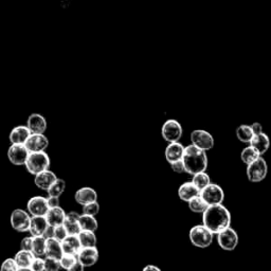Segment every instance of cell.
Returning <instances> with one entry per match:
<instances>
[{
	"mask_svg": "<svg viewBox=\"0 0 271 271\" xmlns=\"http://www.w3.org/2000/svg\"><path fill=\"white\" fill-rule=\"evenodd\" d=\"M85 266L83 265L82 263H79L77 262L75 266H73L72 268H70L68 271H85Z\"/></svg>",
	"mask_w": 271,
	"mask_h": 271,
	"instance_id": "47",
	"label": "cell"
},
{
	"mask_svg": "<svg viewBox=\"0 0 271 271\" xmlns=\"http://www.w3.org/2000/svg\"><path fill=\"white\" fill-rule=\"evenodd\" d=\"M200 195V191L192 181L185 182L178 189V197L185 202L191 201L196 196Z\"/></svg>",
	"mask_w": 271,
	"mask_h": 271,
	"instance_id": "21",
	"label": "cell"
},
{
	"mask_svg": "<svg viewBox=\"0 0 271 271\" xmlns=\"http://www.w3.org/2000/svg\"><path fill=\"white\" fill-rule=\"evenodd\" d=\"M78 238L80 241V245L83 248H89V247H96L97 246V236L96 233L92 231H80L78 234Z\"/></svg>",
	"mask_w": 271,
	"mask_h": 271,
	"instance_id": "33",
	"label": "cell"
},
{
	"mask_svg": "<svg viewBox=\"0 0 271 271\" xmlns=\"http://www.w3.org/2000/svg\"><path fill=\"white\" fill-rule=\"evenodd\" d=\"M51 164L50 157L46 152H40V153H30V156H29L26 168L27 171L33 176L39 175L42 172L48 171Z\"/></svg>",
	"mask_w": 271,
	"mask_h": 271,
	"instance_id": "4",
	"label": "cell"
},
{
	"mask_svg": "<svg viewBox=\"0 0 271 271\" xmlns=\"http://www.w3.org/2000/svg\"><path fill=\"white\" fill-rule=\"evenodd\" d=\"M191 144L195 145L204 152H208L213 149L214 146V138L209 131L204 129H195L191 133Z\"/></svg>",
	"mask_w": 271,
	"mask_h": 271,
	"instance_id": "8",
	"label": "cell"
},
{
	"mask_svg": "<svg viewBox=\"0 0 271 271\" xmlns=\"http://www.w3.org/2000/svg\"><path fill=\"white\" fill-rule=\"evenodd\" d=\"M27 126L32 134H43L47 129V120L40 114H31L27 120Z\"/></svg>",
	"mask_w": 271,
	"mask_h": 271,
	"instance_id": "16",
	"label": "cell"
},
{
	"mask_svg": "<svg viewBox=\"0 0 271 271\" xmlns=\"http://www.w3.org/2000/svg\"><path fill=\"white\" fill-rule=\"evenodd\" d=\"M29 156H30V152L28 151L25 144H11L8 150L9 161L14 165H26Z\"/></svg>",
	"mask_w": 271,
	"mask_h": 271,
	"instance_id": "11",
	"label": "cell"
},
{
	"mask_svg": "<svg viewBox=\"0 0 271 271\" xmlns=\"http://www.w3.org/2000/svg\"><path fill=\"white\" fill-rule=\"evenodd\" d=\"M217 243L225 251H233L238 245V234L233 228H228L217 234Z\"/></svg>",
	"mask_w": 271,
	"mask_h": 271,
	"instance_id": "10",
	"label": "cell"
},
{
	"mask_svg": "<svg viewBox=\"0 0 271 271\" xmlns=\"http://www.w3.org/2000/svg\"><path fill=\"white\" fill-rule=\"evenodd\" d=\"M173 172L177 173V174H182V173H186V166H185V163H184V160H179V161H176V162L170 164Z\"/></svg>",
	"mask_w": 271,
	"mask_h": 271,
	"instance_id": "43",
	"label": "cell"
},
{
	"mask_svg": "<svg viewBox=\"0 0 271 271\" xmlns=\"http://www.w3.org/2000/svg\"><path fill=\"white\" fill-rule=\"evenodd\" d=\"M27 210L31 216H46L50 208L46 197L34 196L28 201Z\"/></svg>",
	"mask_w": 271,
	"mask_h": 271,
	"instance_id": "12",
	"label": "cell"
},
{
	"mask_svg": "<svg viewBox=\"0 0 271 271\" xmlns=\"http://www.w3.org/2000/svg\"><path fill=\"white\" fill-rule=\"evenodd\" d=\"M182 160H184L186 166V173L192 176L198 173L206 172L208 167L207 152L196 148L193 144L186 146L185 155Z\"/></svg>",
	"mask_w": 271,
	"mask_h": 271,
	"instance_id": "2",
	"label": "cell"
},
{
	"mask_svg": "<svg viewBox=\"0 0 271 271\" xmlns=\"http://www.w3.org/2000/svg\"><path fill=\"white\" fill-rule=\"evenodd\" d=\"M64 255L63 247L61 241L56 240L55 238L47 239V248H46V258L61 260Z\"/></svg>",
	"mask_w": 271,
	"mask_h": 271,
	"instance_id": "25",
	"label": "cell"
},
{
	"mask_svg": "<svg viewBox=\"0 0 271 271\" xmlns=\"http://www.w3.org/2000/svg\"><path fill=\"white\" fill-rule=\"evenodd\" d=\"M246 174L248 180L253 184H258V182L263 181L267 177L268 174V164L266 160L263 157L259 158L253 163L247 165Z\"/></svg>",
	"mask_w": 271,
	"mask_h": 271,
	"instance_id": "5",
	"label": "cell"
},
{
	"mask_svg": "<svg viewBox=\"0 0 271 271\" xmlns=\"http://www.w3.org/2000/svg\"><path fill=\"white\" fill-rule=\"evenodd\" d=\"M18 271H33L31 267H19Z\"/></svg>",
	"mask_w": 271,
	"mask_h": 271,
	"instance_id": "49",
	"label": "cell"
},
{
	"mask_svg": "<svg viewBox=\"0 0 271 271\" xmlns=\"http://www.w3.org/2000/svg\"><path fill=\"white\" fill-rule=\"evenodd\" d=\"M35 258L36 256L32 251L26 250H20L15 254V256H14V259H15L19 267H31Z\"/></svg>",
	"mask_w": 271,
	"mask_h": 271,
	"instance_id": "27",
	"label": "cell"
},
{
	"mask_svg": "<svg viewBox=\"0 0 271 271\" xmlns=\"http://www.w3.org/2000/svg\"><path fill=\"white\" fill-rule=\"evenodd\" d=\"M60 269H62L60 260L45 258V271H60Z\"/></svg>",
	"mask_w": 271,
	"mask_h": 271,
	"instance_id": "38",
	"label": "cell"
},
{
	"mask_svg": "<svg viewBox=\"0 0 271 271\" xmlns=\"http://www.w3.org/2000/svg\"><path fill=\"white\" fill-rule=\"evenodd\" d=\"M261 157V154L251 145L247 146V148H245L240 153V159L246 165L253 163L254 161H256Z\"/></svg>",
	"mask_w": 271,
	"mask_h": 271,
	"instance_id": "28",
	"label": "cell"
},
{
	"mask_svg": "<svg viewBox=\"0 0 271 271\" xmlns=\"http://www.w3.org/2000/svg\"><path fill=\"white\" fill-rule=\"evenodd\" d=\"M100 212V204L98 201H94L91 203H88L83 207V214L96 216Z\"/></svg>",
	"mask_w": 271,
	"mask_h": 271,
	"instance_id": "37",
	"label": "cell"
},
{
	"mask_svg": "<svg viewBox=\"0 0 271 271\" xmlns=\"http://www.w3.org/2000/svg\"><path fill=\"white\" fill-rule=\"evenodd\" d=\"M200 195L209 206H216L223 204L225 200V192L221 186L216 184H211L200 192Z\"/></svg>",
	"mask_w": 271,
	"mask_h": 271,
	"instance_id": "9",
	"label": "cell"
},
{
	"mask_svg": "<svg viewBox=\"0 0 271 271\" xmlns=\"http://www.w3.org/2000/svg\"><path fill=\"white\" fill-rule=\"evenodd\" d=\"M33 247V236L25 237L20 241V250H26V251H32Z\"/></svg>",
	"mask_w": 271,
	"mask_h": 271,
	"instance_id": "41",
	"label": "cell"
},
{
	"mask_svg": "<svg viewBox=\"0 0 271 271\" xmlns=\"http://www.w3.org/2000/svg\"><path fill=\"white\" fill-rule=\"evenodd\" d=\"M48 204L50 209L53 208H58L60 207V197H55V196H48Z\"/></svg>",
	"mask_w": 271,
	"mask_h": 271,
	"instance_id": "44",
	"label": "cell"
},
{
	"mask_svg": "<svg viewBox=\"0 0 271 271\" xmlns=\"http://www.w3.org/2000/svg\"><path fill=\"white\" fill-rule=\"evenodd\" d=\"M25 145L30 153L46 152L49 146V140L45 134H32Z\"/></svg>",
	"mask_w": 271,
	"mask_h": 271,
	"instance_id": "13",
	"label": "cell"
},
{
	"mask_svg": "<svg viewBox=\"0 0 271 271\" xmlns=\"http://www.w3.org/2000/svg\"><path fill=\"white\" fill-rule=\"evenodd\" d=\"M78 262L82 263L85 267H91L96 265L99 261V250L97 247L82 248L77 254Z\"/></svg>",
	"mask_w": 271,
	"mask_h": 271,
	"instance_id": "17",
	"label": "cell"
},
{
	"mask_svg": "<svg viewBox=\"0 0 271 271\" xmlns=\"http://www.w3.org/2000/svg\"><path fill=\"white\" fill-rule=\"evenodd\" d=\"M68 235H69V233H68L67 229L65 228L64 225L58 226V227H56V228H54V238L58 241H61V243L67 238Z\"/></svg>",
	"mask_w": 271,
	"mask_h": 271,
	"instance_id": "40",
	"label": "cell"
},
{
	"mask_svg": "<svg viewBox=\"0 0 271 271\" xmlns=\"http://www.w3.org/2000/svg\"><path fill=\"white\" fill-rule=\"evenodd\" d=\"M62 247L64 254H75L77 255L82 249V245L78 238V235H68L64 241H62Z\"/></svg>",
	"mask_w": 271,
	"mask_h": 271,
	"instance_id": "23",
	"label": "cell"
},
{
	"mask_svg": "<svg viewBox=\"0 0 271 271\" xmlns=\"http://www.w3.org/2000/svg\"><path fill=\"white\" fill-rule=\"evenodd\" d=\"M43 237H45L46 239L54 238V227L49 226V228L46 230L45 234H43Z\"/></svg>",
	"mask_w": 271,
	"mask_h": 271,
	"instance_id": "46",
	"label": "cell"
},
{
	"mask_svg": "<svg viewBox=\"0 0 271 271\" xmlns=\"http://www.w3.org/2000/svg\"><path fill=\"white\" fill-rule=\"evenodd\" d=\"M75 199L78 204L84 207L88 203L98 201V193L90 187H83L76 192Z\"/></svg>",
	"mask_w": 271,
	"mask_h": 271,
	"instance_id": "18",
	"label": "cell"
},
{
	"mask_svg": "<svg viewBox=\"0 0 271 271\" xmlns=\"http://www.w3.org/2000/svg\"><path fill=\"white\" fill-rule=\"evenodd\" d=\"M32 133L27 125H17L14 127L9 135V140L12 144H26Z\"/></svg>",
	"mask_w": 271,
	"mask_h": 271,
	"instance_id": "19",
	"label": "cell"
},
{
	"mask_svg": "<svg viewBox=\"0 0 271 271\" xmlns=\"http://www.w3.org/2000/svg\"><path fill=\"white\" fill-rule=\"evenodd\" d=\"M142 271H161V269L155 265H146Z\"/></svg>",
	"mask_w": 271,
	"mask_h": 271,
	"instance_id": "48",
	"label": "cell"
},
{
	"mask_svg": "<svg viewBox=\"0 0 271 271\" xmlns=\"http://www.w3.org/2000/svg\"><path fill=\"white\" fill-rule=\"evenodd\" d=\"M250 145L253 146V148L258 151L262 156L265 153H267V151L269 150L270 139L265 133L260 134V135H255L254 138L252 139Z\"/></svg>",
	"mask_w": 271,
	"mask_h": 271,
	"instance_id": "26",
	"label": "cell"
},
{
	"mask_svg": "<svg viewBox=\"0 0 271 271\" xmlns=\"http://www.w3.org/2000/svg\"><path fill=\"white\" fill-rule=\"evenodd\" d=\"M202 225L213 233L219 234L231 227V213L224 204L210 206L202 214Z\"/></svg>",
	"mask_w": 271,
	"mask_h": 271,
	"instance_id": "1",
	"label": "cell"
},
{
	"mask_svg": "<svg viewBox=\"0 0 271 271\" xmlns=\"http://www.w3.org/2000/svg\"><path fill=\"white\" fill-rule=\"evenodd\" d=\"M79 217L80 215L75 211H71L66 215L64 226L67 229L69 235H78L80 231H82L79 226Z\"/></svg>",
	"mask_w": 271,
	"mask_h": 271,
	"instance_id": "22",
	"label": "cell"
},
{
	"mask_svg": "<svg viewBox=\"0 0 271 271\" xmlns=\"http://www.w3.org/2000/svg\"><path fill=\"white\" fill-rule=\"evenodd\" d=\"M79 226L82 231H92L96 232L98 230V222L96 219V216H90V215H85L82 214L79 217Z\"/></svg>",
	"mask_w": 271,
	"mask_h": 271,
	"instance_id": "31",
	"label": "cell"
},
{
	"mask_svg": "<svg viewBox=\"0 0 271 271\" xmlns=\"http://www.w3.org/2000/svg\"><path fill=\"white\" fill-rule=\"evenodd\" d=\"M60 261H61L62 269L68 271L78 262V259H77V255H75V254H64Z\"/></svg>",
	"mask_w": 271,
	"mask_h": 271,
	"instance_id": "36",
	"label": "cell"
},
{
	"mask_svg": "<svg viewBox=\"0 0 271 271\" xmlns=\"http://www.w3.org/2000/svg\"><path fill=\"white\" fill-rule=\"evenodd\" d=\"M57 179L58 178L55 173L48 170L34 176V184L39 190L48 192L49 189L53 186V184Z\"/></svg>",
	"mask_w": 271,
	"mask_h": 271,
	"instance_id": "15",
	"label": "cell"
},
{
	"mask_svg": "<svg viewBox=\"0 0 271 271\" xmlns=\"http://www.w3.org/2000/svg\"><path fill=\"white\" fill-rule=\"evenodd\" d=\"M66 215H67L66 214V212L61 207H58V208L50 209L46 215V218H47L49 226L56 228V227H58V226L64 225Z\"/></svg>",
	"mask_w": 271,
	"mask_h": 271,
	"instance_id": "24",
	"label": "cell"
},
{
	"mask_svg": "<svg viewBox=\"0 0 271 271\" xmlns=\"http://www.w3.org/2000/svg\"><path fill=\"white\" fill-rule=\"evenodd\" d=\"M182 134H184V128L177 120H166L161 127V136L167 143L179 142Z\"/></svg>",
	"mask_w": 271,
	"mask_h": 271,
	"instance_id": "6",
	"label": "cell"
},
{
	"mask_svg": "<svg viewBox=\"0 0 271 271\" xmlns=\"http://www.w3.org/2000/svg\"><path fill=\"white\" fill-rule=\"evenodd\" d=\"M189 237L193 246L204 249L210 247L212 243H213L214 234L204 225H197L190 230Z\"/></svg>",
	"mask_w": 271,
	"mask_h": 271,
	"instance_id": "3",
	"label": "cell"
},
{
	"mask_svg": "<svg viewBox=\"0 0 271 271\" xmlns=\"http://www.w3.org/2000/svg\"><path fill=\"white\" fill-rule=\"evenodd\" d=\"M185 151H186V146L182 145L180 142L168 143L164 152L165 159L170 164L176 162V161L182 160L184 159Z\"/></svg>",
	"mask_w": 271,
	"mask_h": 271,
	"instance_id": "14",
	"label": "cell"
},
{
	"mask_svg": "<svg viewBox=\"0 0 271 271\" xmlns=\"http://www.w3.org/2000/svg\"><path fill=\"white\" fill-rule=\"evenodd\" d=\"M251 128H252V130H253L254 135H260V134H263V133H264L262 124L259 123V122H254V123H252V124H251Z\"/></svg>",
	"mask_w": 271,
	"mask_h": 271,
	"instance_id": "45",
	"label": "cell"
},
{
	"mask_svg": "<svg viewBox=\"0 0 271 271\" xmlns=\"http://www.w3.org/2000/svg\"><path fill=\"white\" fill-rule=\"evenodd\" d=\"M48 228H49V224L46 216H32L30 230H29V232L31 233V236L33 237L43 236V234H45Z\"/></svg>",
	"mask_w": 271,
	"mask_h": 271,
	"instance_id": "20",
	"label": "cell"
},
{
	"mask_svg": "<svg viewBox=\"0 0 271 271\" xmlns=\"http://www.w3.org/2000/svg\"><path fill=\"white\" fill-rule=\"evenodd\" d=\"M32 216L23 209H15L11 214V226L17 232H27L30 230Z\"/></svg>",
	"mask_w": 271,
	"mask_h": 271,
	"instance_id": "7",
	"label": "cell"
},
{
	"mask_svg": "<svg viewBox=\"0 0 271 271\" xmlns=\"http://www.w3.org/2000/svg\"><path fill=\"white\" fill-rule=\"evenodd\" d=\"M188 204H189V209L191 210L193 213H197V214H203L210 207L209 204L204 201L201 195L196 196L195 198H193L191 201H189Z\"/></svg>",
	"mask_w": 271,
	"mask_h": 271,
	"instance_id": "30",
	"label": "cell"
},
{
	"mask_svg": "<svg viewBox=\"0 0 271 271\" xmlns=\"http://www.w3.org/2000/svg\"><path fill=\"white\" fill-rule=\"evenodd\" d=\"M254 133L251 128V125H247V124H243L239 125L236 129V137L240 142L243 143H249L250 144L252 139L254 138Z\"/></svg>",
	"mask_w": 271,
	"mask_h": 271,
	"instance_id": "29",
	"label": "cell"
},
{
	"mask_svg": "<svg viewBox=\"0 0 271 271\" xmlns=\"http://www.w3.org/2000/svg\"><path fill=\"white\" fill-rule=\"evenodd\" d=\"M19 266L17 265V263L15 259H6L3 261V263L0 266V271H18Z\"/></svg>",
	"mask_w": 271,
	"mask_h": 271,
	"instance_id": "39",
	"label": "cell"
},
{
	"mask_svg": "<svg viewBox=\"0 0 271 271\" xmlns=\"http://www.w3.org/2000/svg\"><path fill=\"white\" fill-rule=\"evenodd\" d=\"M31 268L33 271H45V259L35 258Z\"/></svg>",
	"mask_w": 271,
	"mask_h": 271,
	"instance_id": "42",
	"label": "cell"
},
{
	"mask_svg": "<svg viewBox=\"0 0 271 271\" xmlns=\"http://www.w3.org/2000/svg\"><path fill=\"white\" fill-rule=\"evenodd\" d=\"M192 182L197 187V189H198L200 192L202 191L203 189H206L209 185L212 184L210 176L206 172H202V173H198V174L194 175L193 178H192Z\"/></svg>",
	"mask_w": 271,
	"mask_h": 271,
	"instance_id": "34",
	"label": "cell"
},
{
	"mask_svg": "<svg viewBox=\"0 0 271 271\" xmlns=\"http://www.w3.org/2000/svg\"><path fill=\"white\" fill-rule=\"evenodd\" d=\"M46 248L47 239L43 236L33 237V247L32 252L36 258H46Z\"/></svg>",
	"mask_w": 271,
	"mask_h": 271,
	"instance_id": "32",
	"label": "cell"
},
{
	"mask_svg": "<svg viewBox=\"0 0 271 271\" xmlns=\"http://www.w3.org/2000/svg\"><path fill=\"white\" fill-rule=\"evenodd\" d=\"M66 190V182L64 179L58 178L53 186L49 189V191L47 192L49 196H55V197H61V195L65 192Z\"/></svg>",
	"mask_w": 271,
	"mask_h": 271,
	"instance_id": "35",
	"label": "cell"
}]
</instances>
